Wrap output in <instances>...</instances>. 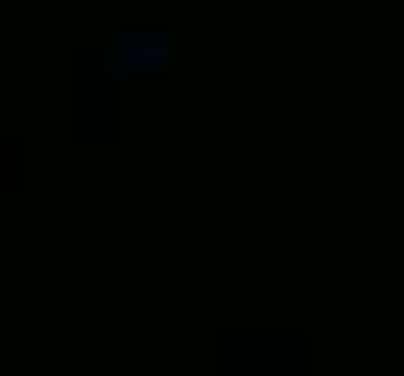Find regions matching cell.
Masks as SVG:
<instances>
[{
  "mask_svg": "<svg viewBox=\"0 0 404 376\" xmlns=\"http://www.w3.org/2000/svg\"><path fill=\"white\" fill-rule=\"evenodd\" d=\"M169 63V35L165 32H126L110 47L114 71H153Z\"/></svg>",
  "mask_w": 404,
  "mask_h": 376,
  "instance_id": "obj_1",
  "label": "cell"
},
{
  "mask_svg": "<svg viewBox=\"0 0 404 376\" xmlns=\"http://www.w3.org/2000/svg\"><path fill=\"white\" fill-rule=\"evenodd\" d=\"M20 165H24V145L0 142V173H4V169H20Z\"/></svg>",
  "mask_w": 404,
  "mask_h": 376,
  "instance_id": "obj_2",
  "label": "cell"
}]
</instances>
